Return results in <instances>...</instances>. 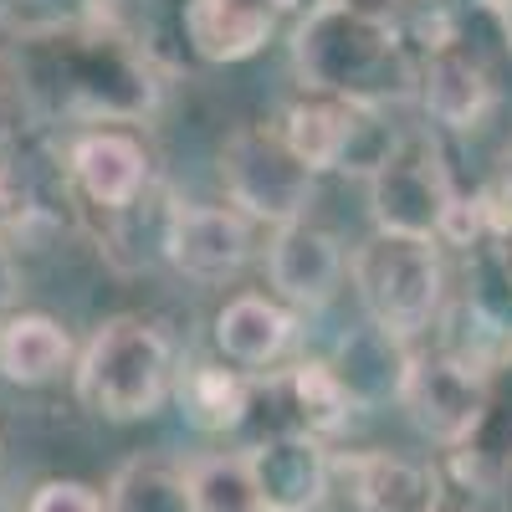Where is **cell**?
<instances>
[{
  "instance_id": "1",
  "label": "cell",
  "mask_w": 512,
  "mask_h": 512,
  "mask_svg": "<svg viewBox=\"0 0 512 512\" xmlns=\"http://www.w3.org/2000/svg\"><path fill=\"white\" fill-rule=\"evenodd\" d=\"M21 93L67 118H139L154 108V77L123 36L103 26H52L16 47Z\"/></svg>"
},
{
  "instance_id": "2",
  "label": "cell",
  "mask_w": 512,
  "mask_h": 512,
  "mask_svg": "<svg viewBox=\"0 0 512 512\" xmlns=\"http://www.w3.org/2000/svg\"><path fill=\"white\" fill-rule=\"evenodd\" d=\"M292 62L303 88L354 103V108H384L415 98L420 72L410 67L395 16H379L354 0H318L292 36Z\"/></svg>"
},
{
  "instance_id": "3",
  "label": "cell",
  "mask_w": 512,
  "mask_h": 512,
  "mask_svg": "<svg viewBox=\"0 0 512 512\" xmlns=\"http://www.w3.org/2000/svg\"><path fill=\"white\" fill-rule=\"evenodd\" d=\"M77 400L103 420H149L175 390V349L149 318H108L77 354Z\"/></svg>"
},
{
  "instance_id": "4",
  "label": "cell",
  "mask_w": 512,
  "mask_h": 512,
  "mask_svg": "<svg viewBox=\"0 0 512 512\" xmlns=\"http://www.w3.org/2000/svg\"><path fill=\"white\" fill-rule=\"evenodd\" d=\"M349 282L359 292V308L374 328L410 338L425 333L446 308V256L441 241L384 236L374 231L349 251Z\"/></svg>"
},
{
  "instance_id": "5",
  "label": "cell",
  "mask_w": 512,
  "mask_h": 512,
  "mask_svg": "<svg viewBox=\"0 0 512 512\" xmlns=\"http://www.w3.org/2000/svg\"><path fill=\"white\" fill-rule=\"evenodd\" d=\"M369 185V221L384 236H415L441 241L451 210L461 200L446 149L431 128H400L384 159L364 175Z\"/></svg>"
},
{
  "instance_id": "6",
  "label": "cell",
  "mask_w": 512,
  "mask_h": 512,
  "mask_svg": "<svg viewBox=\"0 0 512 512\" xmlns=\"http://www.w3.org/2000/svg\"><path fill=\"white\" fill-rule=\"evenodd\" d=\"M395 405L410 415V425L431 446L461 451L492 415V369L461 359L451 349H420L410 354Z\"/></svg>"
},
{
  "instance_id": "7",
  "label": "cell",
  "mask_w": 512,
  "mask_h": 512,
  "mask_svg": "<svg viewBox=\"0 0 512 512\" xmlns=\"http://www.w3.org/2000/svg\"><path fill=\"white\" fill-rule=\"evenodd\" d=\"M221 185L231 210H241L246 221H267L272 231L308 221L313 175L267 123H246L221 144Z\"/></svg>"
},
{
  "instance_id": "8",
  "label": "cell",
  "mask_w": 512,
  "mask_h": 512,
  "mask_svg": "<svg viewBox=\"0 0 512 512\" xmlns=\"http://www.w3.org/2000/svg\"><path fill=\"white\" fill-rule=\"evenodd\" d=\"M241 456H246V472H251L262 512H318L328 502L333 456L323 451L318 436H308V431H267Z\"/></svg>"
},
{
  "instance_id": "9",
  "label": "cell",
  "mask_w": 512,
  "mask_h": 512,
  "mask_svg": "<svg viewBox=\"0 0 512 512\" xmlns=\"http://www.w3.org/2000/svg\"><path fill=\"white\" fill-rule=\"evenodd\" d=\"M251 221L231 205H169L164 256L190 282H226L251 262Z\"/></svg>"
},
{
  "instance_id": "10",
  "label": "cell",
  "mask_w": 512,
  "mask_h": 512,
  "mask_svg": "<svg viewBox=\"0 0 512 512\" xmlns=\"http://www.w3.org/2000/svg\"><path fill=\"white\" fill-rule=\"evenodd\" d=\"M384 123V108H354L338 98H308L292 103L277 123L282 144L297 154V164L308 175H323V169H359L364 175V139L369 134H390Z\"/></svg>"
},
{
  "instance_id": "11",
  "label": "cell",
  "mask_w": 512,
  "mask_h": 512,
  "mask_svg": "<svg viewBox=\"0 0 512 512\" xmlns=\"http://www.w3.org/2000/svg\"><path fill=\"white\" fill-rule=\"evenodd\" d=\"M344 277H349V256H344V241H338L333 231H323L313 221L272 231V241H267V282L277 287L282 303L318 313L338 297Z\"/></svg>"
},
{
  "instance_id": "12",
  "label": "cell",
  "mask_w": 512,
  "mask_h": 512,
  "mask_svg": "<svg viewBox=\"0 0 512 512\" xmlns=\"http://www.w3.org/2000/svg\"><path fill=\"white\" fill-rule=\"evenodd\" d=\"M297 0H185V41L200 62H246L277 36Z\"/></svg>"
},
{
  "instance_id": "13",
  "label": "cell",
  "mask_w": 512,
  "mask_h": 512,
  "mask_svg": "<svg viewBox=\"0 0 512 512\" xmlns=\"http://www.w3.org/2000/svg\"><path fill=\"white\" fill-rule=\"evenodd\" d=\"M77 190L103 210H128L149 185V149L123 128H93L67 154Z\"/></svg>"
},
{
  "instance_id": "14",
  "label": "cell",
  "mask_w": 512,
  "mask_h": 512,
  "mask_svg": "<svg viewBox=\"0 0 512 512\" xmlns=\"http://www.w3.org/2000/svg\"><path fill=\"white\" fill-rule=\"evenodd\" d=\"M333 379L344 384V395L354 400V410H379L400 400V384H405V369H410V349L405 338L374 328L369 318L359 328H349L344 338L333 344V359H328Z\"/></svg>"
},
{
  "instance_id": "15",
  "label": "cell",
  "mask_w": 512,
  "mask_h": 512,
  "mask_svg": "<svg viewBox=\"0 0 512 512\" xmlns=\"http://www.w3.org/2000/svg\"><path fill=\"white\" fill-rule=\"evenodd\" d=\"M359 512H441V477L395 451H359L344 461Z\"/></svg>"
},
{
  "instance_id": "16",
  "label": "cell",
  "mask_w": 512,
  "mask_h": 512,
  "mask_svg": "<svg viewBox=\"0 0 512 512\" xmlns=\"http://www.w3.org/2000/svg\"><path fill=\"white\" fill-rule=\"evenodd\" d=\"M420 103L441 128H482V118L497 108V88L477 57L456 47H436L420 67Z\"/></svg>"
},
{
  "instance_id": "17",
  "label": "cell",
  "mask_w": 512,
  "mask_h": 512,
  "mask_svg": "<svg viewBox=\"0 0 512 512\" xmlns=\"http://www.w3.org/2000/svg\"><path fill=\"white\" fill-rule=\"evenodd\" d=\"M292 344V313L262 292H241L216 313V349L236 369H272Z\"/></svg>"
},
{
  "instance_id": "18",
  "label": "cell",
  "mask_w": 512,
  "mask_h": 512,
  "mask_svg": "<svg viewBox=\"0 0 512 512\" xmlns=\"http://www.w3.org/2000/svg\"><path fill=\"white\" fill-rule=\"evenodd\" d=\"M72 364V338L47 313H11L0 323V374L11 384H47Z\"/></svg>"
},
{
  "instance_id": "19",
  "label": "cell",
  "mask_w": 512,
  "mask_h": 512,
  "mask_svg": "<svg viewBox=\"0 0 512 512\" xmlns=\"http://www.w3.org/2000/svg\"><path fill=\"white\" fill-rule=\"evenodd\" d=\"M103 507L108 512H200L185 461H169V456L123 461L103 492Z\"/></svg>"
},
{
  "instance_id": "20",
  "label": "cell",
  "mask_w": 512,
  "mask_h": 512,
  "mask_svg": "<svg viewBox=\"0 0 512 512\" xmlns=\"http://www.w3.org/2000/svg\"><path fill=\"white\" fill-rule=\"evenodd\" d=\"M180 405H185V420L195 431H236V425L251 415V384L236 374V369H221V364H195L185 379H180Z\"/></svg>"
},
{
  "instance_id": "21",
  "label": "cell",
  "mask_w": 512,
  "mask_h": 512,
  "mask_svg": "<svg viewBox=\"0 0 512 512\" xmlns=\"http://www.w3.org/2000/svg\"><path fill=\"white\" fill-rule=\"evenodd\" d=\"M287 395H292V410H297V431H308V436H333V431H344L349 415H354V400L344 395V384L333 379L328 359H303V364H292L287 369Z\"/></svg>"
},
{
  "instance_id": "22",
  "label": "cell",
  "mask_w": 512,
  "mask_h": 512,
  "mask_svg": "<svg viewBox=\"0 0 512 512\" xmlns=\"http://www.w3.org/2000/svg\"><path fill=\"white\" fill-rule=\"evenodd\" d=\"M190 472V492H195V507L200 512H262L256 502V487H251V472H246V456H195L185 461Z\"/></svg>"
},
{
  "instance_id": "23",
  "label": "cell",
  "mask_w": 512,
  "mask_h": 512,
  "mask_svg": "<svg viewBox=\"0 0 512 512\" xmlns=\"http://www.w3.org/2000/svg\"><path fill=\"white\" fill-rule=\"evenodd\" d=\"M26 512H108L103 497L88 487V482H41L26 502Z\"/></svg>"
},
{
  "instance_id": "24",
  "label": "cell",
  "mask_w": 512,
  "mask_h": 512,
  "mask_svg": "<svg viewBox=\"0 0 512 512\" xmlns=\"http://www.w3.org/2000/svg\"><path fill=\"white\" fill-rule=\"evenodd\" d=\"M11 292H16V267H11V251L0 246V308L11 303Z\"/></svg>"
},
{
  "instance_id": "25",
  "label": "cell",
  "mask_w": 512,
  "mask_h": 512,
  "mask_svg": "<svg viewBox=\"0 0 512 512\" xmlns=\"http://www.w3.org/2000/svg\"><path fill=\"white\" fill-rule=\"evenodd\" d=\"M487 11L497 16V26H502V36H507V47H512V0H487Z\"/></svg>"
},
{
  "instance_id": "26",
  "label": "cell",
  "mask_w": 512,
  "mask_h": 512,
  "mask_svg": "<svg viewBox=\"0 0 512 512\" xmlns=\"http://www.w3.org/2000/svg\"><path fill=\"white\" fill-rule=\"evenodd\" d=\"M0 139H6V118H0Z\"/></svg>"
}]
</instances>
